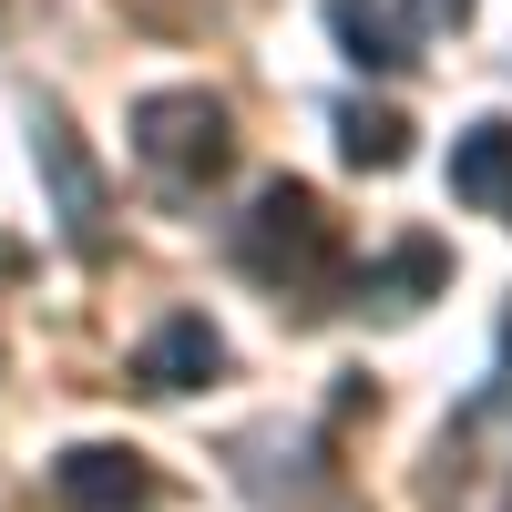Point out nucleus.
<instances>
[{
  "mask_svg": "<svg viewBox=\"0 0 512 512\" xmlns=\"http://www.w3.org/2000/svg\"><path fill=\"white\" fill-rule=\"evenodd\" d=\"M236 267L267 287V297L318 308V287L338 277V216L318 205V185H297V175H267V185H256V205L236 216Z\"/></svg>",
  "mask_w": 512,
  "mask_h": 512,
  "instance_id": "f257e3e1",
  "label": "nucleus"
},
{
  "mask_svg": "<svg viewBox=\"0 0 512 512\" xmlns=\"http://www.w3.org/2000/svg\"><path fill=\"white\" fill-rule=\"evenodd\" d=\"M134 154L154 164L164 185H216L236 164V113L205 93V82H175V93L134 103Z\"/></svg>",
  "mask_w": 512,
  "mask_h": 512,
  "instance_id": "f03ea898",
  "label": "nucleus"
},
{
  "mask_svg": "<svg viewBox=\"0 0 512 512\" xmlns=\"http://www.w3.org/2000/svg\"><path fill=\"white\" fill-rule=\"evenodd\" d=\"M52 492H62V512H154V502H164L154 461L123 451V441H72V451L52 461Z\"/></svg>",
  "mask_w": 512,
  "mask_h": 512,
  "instance_id": "7ed1b4c3",
  "label": "nucleus"
},
{
  "mask_svg": "<svg viewBox=\"0 0 512 512\" xmlns=\"http://www.w3.org/2000/svg\"><path fill=\"white\" fill-rule=\"evenodd\" d=\"M31 154H41V175H52L62 246H72V256H103V175H93V154L72 144V123L41 113V123H31Z\"/></svg>",
  "mask_w": 512,
  "mask_h": 512,
  "instance_id": "20e7f679",
  "label": "nucleus"
},
{
  "mask_svg": "<svg viewBox=\"0 0 512 512\" xmlns=\"http://www.w3.org/2000/svg\"><path fill=\"white\" fill-rule=\"evenodd\" d=\"M451 287V256L431 246V236H400L379 267H359V308H379V318H410V308H431V297Z\"/></svg>",
  "mask_w": 512,
  "mask_h": 512,
  "instance_id": "39448f33",
  "label": "nucleus"
},
{
  "mask_svg": "<svg viewBox=\"0 0 512 512\" xmlns=\"http://www.w3.org/2000/svg\"><path fill=\"white\" fill-rule=\"evenodd\" d=\"M216 369H226V338L205 328L195 308H185V318H164L144 349H134V379H144V390H205Z\"/></svg>",
  "mask_w": 512,
  "mask_h": 512,
  "instance_id": "423d86ee",
  "label": "nucleus"
},
{
  "mask_svg": "<svg viewBox=\"0 0 512 512\" xmlns=\"http://www.w3.org/2000/svg\"><path fill=\"white\" fill-rule=\"evenodd\" d=\"M451 205L512 216V123H472V134L451 144Z\"/></svg>",
  "mask_w": 512,
  "mask_h": 512,
  "instance_id": "0eeeda50",
  "label": "nucleus"
},
{
  "mask_svg": "<svg viewBox=\"0 0 512 512\" xmlns=\"http://www.w3.org/2000/svg\"><path fill=\"white\" fill-rule=\"evenodd\" d=\"M328 31L349 41V62H359V72H400V62H410V31L379 11V0H328Z\"/></svg>",
  "mask_w": 512,
  "mask_h": 512,
  "instance_id": "6e6552de",
  "label": "nucleus"
},
{
  "mask_svg": "<svg viewBox=\"0 0 512 512\" xmlns=\"http://www.w3.org/2000/svg\"><path fill=\"white\" fill-rule=\"evenodd\" d=\"M338 154H349L359 175H390V164H410V123L390 103H349L338 113Z\"/></svg>",
  "mask_w": 512,
  "mask_h": 512,
  "instance_id": "1a4fd4ad",
  "label": "nucleus"
},
{
  "mask_svg": "<svg viewBox=\"0 0 512 512\" xmlns=\"http://www.w3.org/2000/svg\"><path fill=\"white\" fill-rule=\"evenodd\" d=\"M472 21V0H410V31H461Z\"/></svg>",
  "mask_w": 512,
  "mask_h": 512,
  "instance_id": "9d476101",
  "label": "nucleus"
}]
</instances>
